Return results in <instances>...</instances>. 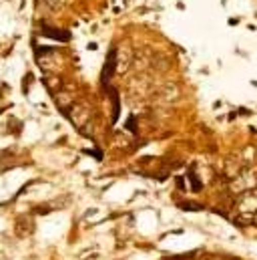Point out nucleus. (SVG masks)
<instances>
[{
    "label": "nucleus",
    "mask_w": 257,
    "mask_h": 260,
    "mask_svg": "<svg viewBox=\"0 0 257 260\" xmlns=\"http://www.w3.org/2000/svg\"><path fill=\"white\" fill-rule=\"evenodd\" d=\"M233 214L237 226H251L257 220V190H249L235 196Z\"/></svg>",
    "instance_id": "f257e3e1"
},
{
    "label": "nucleus",
    "mask_w": 257,
    "mask_h": 260,
    "mask_svg": "<svg viewBox=\"0 0 257 260\" xmlns=\"http://www.w3.org/2000/svg\"><path fill=\"white\" fill-rule=\"evenodd\" d=\"M227 190L233 196H239V194H243V192H249V190H257V168H253V166L243 168V170L227 184Z\"/></svg>",
    "instance_id": "f03ea898"
},
{
    "label": "nucleus",
    "mask_w": 257,
    "mask_h": 260,
    "mask_svg": "<svg viewBox=\"0 0 257 260\" xmlns=\"http://www.w3.org/2000/svg\"><path fill=\"white\" fill-rule=\"evenodd\" d=\"M157 103L161 107H171L177 103L179 99V87L175 83H167V85H161V89L157 91Z\"/></svg>",
    "instance_id": "7ed1b4c3"
},
{
    "label": "nucleus",
    "mask_w": 257,
    "mask_h": 260,
    "mask_svg": "<svg viewBox=\"0 0 257 260\" xmlns=\"http://www.w3.org/2000/svg\"><path fill=\"white\" fill-rule=\"evenodd\" d=\"M14 230H16V236L18 238H28L32 232H34V222L30 216H18L16 218V224H14Z\"/></svg>",
    "instance_id": "20e7f679"
},
{
    "label": "nucleus",
    "mask_w": 257,
    "mask_h": 260,
    "mask_svg": "<svg viewBox=\"0 0 257 260\" xmlns=\"http://www.w3.org/2000/svg\"><path fill=\"white\" fill-rule=\"evenodd\" d=\"M117 69V49H111L109 51V57H107V63H105V69H103V87L109 89V79L113 77Z\"/></svg>",
    "instance_id": "39448f33"
},
{
    "label": "nucleus",
    "mask_w": 257,
    "mask_h": 260,
    "mask_svg": "<svg viewBox=\"0 0 257 260\" xmlns=\"http://www.w3.org/2000/svg\"><path fill=\"white\" fill-rule=\"evenodd\" d=\"M133 59H135V55L131 53L128 47H125L121 53H117V69H119V73H127L128 67H133Z\"/></svg>",
    "instance_id": "423d86ee"
},
{
    "label": "nucleus",
    "mask_w": 257,
    "mask_h": 260,
    "mask_svg": "<svg viewBox=\"0 0 257 260\" xmlns=\"http://www.w3.org/2000/svg\"><path fill=\"white\" fill-rule=\"evenodd\" d=\"M42 35H45V37H49V39L61 41V43H66V41L70 39V32L61 30V28H53V26H42Z\"/></svg>",
    "instance_id": "0eeeda50"
},
{
    "label": "nucleus",
    "mask_w": 257,
    "mask_h": 260,
    "mask_svg": "<svg viewBox=\"0 0 257 260\" xmlns=\"http://www.w3.org/2000/svg\"><path fill=\"white\" fill-rule=\"evenodd\" d=\"M189 188H191L193 192H201L203 190V182L197 176V170L195 168H189Z\"/></svg>",
    "instance_id": "6e6552de"
},
{
    "label": "nucleus",
    "mask_w": 257,
    "mask_h": 260,
    "mask_svg": "<svg viewBox=\"0 0 257 260\" xmlns=\"http://www.w3.org/2000/svg\"><path fill=\"white\" fill-rule=\"evenodd\" d=\"M179 208H183V210H195V212H201L203 210V206L197 204V202H181Z\"/></svg>",
    "instance_id": "1a4fd4ad"
},
{
    "label": "nucleus",
    "mask_w": 257,
    "mask_h": 260,
    "mask_svg": "<svg viewBox=\"0 0 257 260\" xmlns=\"http://www.w3.org/2000/svg\"><path fill=\"white\" fill-rule=\"evenodd\" d=\"M205 260H233V256H229V254H219V252H215V254H207Z\"/></svg>",
    "instance_id": "9d476101"
},
{
    "label": "nucleus",
    "mask_w": 257,
    "mask_h": 260,
    "mask_svg": "<svg viewBox=\"0 0 257 260\" xmlns=\"http://www.w3.org/2000/svg\"><path fill=\"white\" fill-rule=\"evenodd\" d=\"M127 129H131L133 133H137V121H135V117H128L127 121Z\"/></svg>",
    "instance_id": "9b49d317"
},
{
    "label": "nucleus",
    "mask_w": 257,
    "mask_h": 260,
    "mask_svg": "<svg viewBox=\"0 0 257 260\" xmlns=\"http://www.w3.org/2000/svg\"><path fill=\"white\" fill-rule=\"evenodd\" d=\"M183 182H185L183 178H179V180H177V188H179V190H185V184H183Z\"/></svg>",
    "instance_id": "f8f14e48"
},
{
    "label": "nucleus",
    "mask_w": 257,
    "mask_h": 260,
    "mask_svg": "<svg viewBox=\"0 0 257 260\" xmlns=\"http://www.w3.org/2000/svg\"><path fill=\"white\" fill-rule=\"evenodd\" d=\"M187 256H179V258H171V260H185Z\"/></svg>",
    "instance_id": "ddd939ff"
}]
</instances>
